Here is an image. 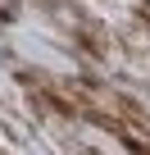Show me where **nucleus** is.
Returning a JSON list of instances; mask_svg holds the SVG:
<instances>
[{
	"instance_id": "f257e3e1",
	"label": "nucleus",
	"mask_w": 150,
	"mask_h": 155,
	"mask_svg": "<svg viewBox=\"0 0 150 155\" xmlns=\"http://www.w3.org/2000/svg\"><path fill=\"white\" fill-rule=\"evenodd\" d=\"M14 9H18V0H0V18H14Z\"/></svg>"
},
{
	"instance_id": "f03ea898",
	"label": "nucleus",
	"mask_w": 150,
	"mask_h": 155,
	"mask_svg": "<svg viewBox=\"0 0 150 155\" xmlns=\"http://www.w3.org/2000/svg\"><path fill=\"white\" fill-rule=\"evenodd\" d=\"M141 14H145V18H150V0H141Z\"/></svg>"
},
{
	"instance_id": "7ed1b4c3",
	"label": "nucleus",
	"mask_w": 150,
	"mask_h": 155,
	"mask_svg": "<svg viewBox=\"0 0 150 155\" xmlns=\"http://www.w3.org/2000/svg\"><path fill=\"white\" fill-rule=\"evenodd\" d=\"M0 155H5V150H0Z\"/></svg>"
}]
</instances>
